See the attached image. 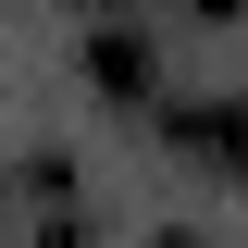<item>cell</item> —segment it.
I'll use <instances>...</instances> for the list:
<instances>
[{"instance_id":"obj_3","label":"cell","mask_w":248,"mask_h":248,"mask_svg":"<svg viewBox=\"0 0 248 248\" xmlns=\"http://www.w3.org/2000/svg\"><path fill=\"white\" fill-rule=\"evenodd\" d=\"M87 13H124V0H87Z\"/></svg>"},{"instance_id":"obj_1","label":"cell","mask_w":248,"mask_h":248,"mask_svg":"<svg viewBox=\"0 0 248 248\" xmlns=\"http://www.w3.org/2000/svg\"><path fill=\"white\" fill-rule=\"evenodd\" d=\"M87 75H99L112 99H149V87H161V50H149L137 25H87Z\"/></svg>"},{"instance_id":"obj_2","label":"cell","mask_w":248,"mask_h":248,"mask_svg":"<svg viewBox=\"0 0 248 248\" xmlns=\"http://www.w3.org/2000/svg\"><path fill=\"white\" fill-rule=\"evenodd\" d=\"M174 137H186V149H211L223 174H248V99H186Z\"/></svg>"}]
</instances>
